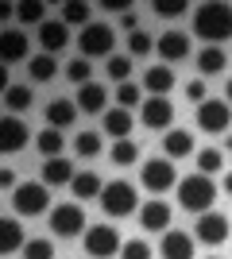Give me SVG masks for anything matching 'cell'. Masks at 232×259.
<instances>
[{
    "instance_id": "obj_21",
    "label": "cell",
    "mask_w": 232,
    "mask_h": 259,
    "mask_svg": "<svg viewBox=\"0 0 232 259\" xmlns=\"http://www.w3.org/2000/svg\"><path fill=\"white\" fill-rule=\"evenodd\" d=\"M27 236H23V225L16 217H0V255H12V251H23Z\"/></svg>"
},
{
    "instance_id": "obj_38",
    "label": "cell",
    "mask_w": 232,
    "mask_h": 259,
    "mask_svg": "<svg viewBox=\"0 0 232 259\" xmlns=\"http://www.w3.org/2000/svg\"><path fill=\"white\" fill-rule=\"evenodd\" d=\"M151 12H155V16H163V20H174V16H186L190 4H186V0H155Z\"/></svg>"
},
{
    "instance_id": "obj_24",
    "label": "cell",
    "mask_w": 232,
    "mask_h": 259,
    "mask_svg": "<svg viewBox=\"0 0 232 259\" xmlns=\"http://www.w3.org/2000/svg\"><path fill=\"white\" fill-rule=\"evenodd\" d=\"M105 105H109V93H105V85L89 81V85L77 89V112H101Z\"/></svg>"
},
{
    "instance_id": "obj_41",
    "label": "cell",
    "mask_w": 232,
    "mask_h": 259,
    "mask_svg": "<svg viewBox=\"0 0 232 259\" xmlns=\"http://www.w3.org/2000/svg\"><path fill=\"white\" fill-rule=\"evenodd\" d=\"M120 259H151V248H147L144 240H128L120 248Z\"/></svg>"
},
{
    "instance_id": "obj_51",
    "label": "cell",
    "mask_w": 232,
    "mask_h": 259,
    "mask_svg": "<svg viewBox=\"0 0 232 259\" xmlns=\"http://www.w3.org/2000/svg\"><path fill=\"white\" fill-rule=\"evenodd\" d=\"M209 259H217V255H209Z\"/></svg>"
},
{
    "instance_id": "obj_15",
    "label": "cell",
    "mask_w": 232,
    "mask_h": 259,
    "mask_svg": "<svg viewBox=\"0 0 232 259\" xmlns=\"http://www.w3.org/2000/svg\"><path fill=\"white\" fill-rule=\"evenodd\" d=\"M159 251H163V259H194V236L182 228H170V232H163Z\"/></svg>"
},
{
    "instance_id": "obj_8",
    "label": "cell",
    "mask_w": 232,
    "mask_h": 259,
    "mask_svg": "<svg viewBox=\"0 0 232 259\" xmlns=\"http://www.w3.org/2000/svg\"><path fill=\"white\" fill-rule=\"evenodd\" d=\"M85 255L89 259H112V255H120V232L112 225H89L85 228Z\"/></svg>"
},
{
    "instance_id": "obj_6",
    "label": "cell",
    "mask_w": 232,
    "mask_h": 259,
    "mask_svg": "<svg viewBox=\"0 0 232 259\" xmlns=\"http://www.w3.org/2000/svg\"><path fill=\"white\" fill-rule=\"evenodd\" d=\"M140 182H144L155 197H163L166 190H178V170H174L170 159L155 155V159H147L144 166H140Z\"/></svg>"
},
{
    "instance_id": "obj_31",
    "label": "cell",
    "mask_w": 232,
    "mask_h": 259,
    "mask_svg": "<svg viewBox=\"0 0 232 259\" xmlns=\"http://www.w3.org/2000/svg\"><path fill=\"white\" fill-rule=\"evenodd\" d=\"M105 74H109L116 85H124V81L132 77V58H128V54H112L109 62H105Z\"/></svg>"
},
{
    "instance_id": "obj_1",
    "label": "cell",
    "mask_w": 232,
    "mask_h": 259,
    "mask_svg": "<svg viewBox=\"0 0 232 259\" xmlns=\"http://www.w3.org/2000/svg\"><path fill=\"white\" fill-rule=\"evenodd\" d=\"M194 35L205 39L209 47L232 39V4H224V0H205V4H198V8H194Z\"/></svg>"
},
{
    "instance_id": "obj_40",
    "label": "cell",
    "mask_w": 232,
    "mask_h": 259,
    "mask_svg": "<svg viewBox=\"0 0 232 259\" xmlns=\"http://www.w3.org/2000/svg\"><path fill=\"white\" fill-rule=\"evenodd\" d=\"M89 74H93V70H89V58H74V62L66 66V77L77 81V85H89Z\"/></svg>"
},
{
    "instance_id": "obj_7",
    "label": "cell",
    "mask_w": 232,
    "mask_h": 259,
    "mask_svg": "<svg viewBox=\"0 0 232 259\" xmlns=\"http://www.w3.org/2000/svg\"><path fill=\"white\" fill-rule=\"evenodd\" d=\"M85 209L77 205V201H62V205H55L51 209V232L55 236H62V240H70V236H85Z\"/></svg>"
},
{
    "instance_id": "obj_16",
    "label": "cell",
    "mask_w": 232,
    "mask_h": 259,
    "mask_svg": "<svg viewBox=\"0 0 232 259\" xmlns=\"http://www.w3.org/2000/svg\"><path fill=\"white\" fill-rule=\"evenodd\" d=\"M101 128H105L109 140H132V112L128 108H105Z\"/></svg>"
},
{
    "instance_id": "obj_43",
    "label": "cell",
    "mask_w": 232,
    "mask_h": 259,
    "mask_svg": "<svg viewBox=\"0 0 232 259\" xmlns=\"http://www.w3.org/2000/svg\"><path fill=\"white\" fill-rule=\"evenodd\" d=\"M101 8L105 12H120V16H128V12H135L128 0H101Z\"/></svg>"
},
{
    "instance_id": "obj_39",
    "label": "cell",
    "mask_w": 232,
    "mask_h": 259,
    "mask_svg": "<svg viewBox=\"0 0 232 259\" xmlns=\"http://www.w3.org/2000/svg\"><path fill=\"white\" fill-rule=\"evenodd\" d=\"M23 259H55V244L51 240H27L23 244Z\"/></svg>"
},
{
    "instance_id": "obj_48",
    "label": "cell",
    "mask_w": 232,
    "mask_h": 259,
    "mask_svg": "<svg viewBox=\"0 0 232 259\" xmlns=\"http://www.w3.org/2000/svg\"><path fill=\"white\" fill-rule=\"evenodd\" d=\"M224 194H232V170L224 174Z\"/></svg>"
},
{
    "instance_id": "obj_32",
    "label": "cell",
    "mask_w": 232,
    "mask_h": 259,
    "mask_svg": "<svg viewBox=\"0 0 232 259\" xmlns=\"http://www.w3.org/2000/svg\"><path fill=\"white\" fill-rule=\"evenodd\" d=\"M4 108H12V112L31 108V85H8V93H4Z\"/></svg>"
},
{
    "instance_id": "obj_44",
    "label": "cell",
    "mask_w": 232,
    "mask_h": 259,
    "mask_svg": "<svg viewBox=\"0 0 232 259\" xmlns=\"http://www.w3.org/2000/svg\"><path fill=\"white\" fill-rule=\"evenodd\" d=\"M16 170H8V166H4V170H0V190H16Z\"/></svg>"
},
{
    "instance_id": "obj_34",
    "label": "cell",
    "mask_w": 232,
    "mask_h": 259,
    "mask_svg": "<svg viewBox=\"0 0 232 259\" xmlns=\"http://www.w3.org/2000/svg\"><path fill=\"white\" fill-rule=\"evenodd\" d=\"M135 159H140L135 140H116V143H112V162H116V166H132Z\"/></svg>"
},
{
    "instance_id": "obj_13",
    "label": "cell",
    "mask_w": 232,
    "mask_h": 259,
    "mask_svg": "<svg viewBox=\"0 0 232 259\" xmlns=\"http://www.w3.org/2000/svg\"><path fill=\"white\" fill-rule=\"evenodd\" d=\"M39 47H43V54H62L70 47V27L62 20H47L43 27H39Z\"/></svg>"
},
{
    "instance_id": "obj_12",
    "label": "cell",
    "mask_w": 232,
    "mask_h": 259,
    "mask_svg": "<svg viewBox=\"0 0 232 259\" xmlns=\"http://www.w3.org/2000/svg\"><path fill=\"white\" fill-rule=\"evenodd\" d=\"M140 120H144V128H155V132H170V124H174V105H170V97H147L144 105H140Z\"/></svg>"
},
{
    "instance_id": "obj_3",
    "label": "cell",
    "mask_w": 232,
    "mask_h": 259,
    "mask_svg": "<svg viewBox=\"0 0 232 259\" xmlns=\"http://www.w3.org/2000/svg\"><path fill=\"white\" fill-rule=\"evenodd\" d=\"M112 47H116V31H112L109 23H89V27H81L77 31V51H81V58H112Z\"/></svg>"
},
{
    "instance_id": "obj_11",
    "label": "cell",
    "mask_w": 232,
    "mask_h": 259,
    "mask_svg": "<svg viewBox=\"0 0 232 259\" xmlns=\"http://www.w3.org/2000/svg\"><path fill=\"white\" fill-rule=\"evenodd\" d=\"M31 143V132L20 116H0V155H20Z\"/></svg>"
},
{
    "instance_id": "obj_26",
    "label": "cell",
    "mask_w": 232,
    "mask_h": 259,
    "mask_svg": "<svg viewBox=\"0 0 232 259\" xmlns=\"http://www.w3.org/2000/svg\"><path fill=\"white\" fill-rule=\"evenodd\" d=\"M35 147H39L43 159H62L66 140H62V132H58V128H43V132H39V140H35Z\"/></svg>"
},
{
    "instance_id": "obj_25",
    "label": "cell",
    "mask_w": 232,
    "mask_h": 259,
    "mask_svg": "<svg viewBox=\"0 0 232 259\" xmlns=\"http://www.w3.org/2000/svg\"><path fill=\"white\" fill-rule=\"evenodd\" d=\"M70 190H74L77 201H93V197H101V190H105V186H101V178H97L93 170H77L74 182H70Z\"/></svg>"
},
{
    "instance_id": "obj_9",
    "label": "cell",
    "mask_w": 232,
    "mask_h": 259,
    "mask_svg": "<svg viewBox=\"0 0 232 259\" xmlns=\"http://www.w3.org/2000/svg\"><path fill=\"white\" fill-rule=\"evenodd\" d=\"M228 232H232L228 217H224V213H217V209L201 213V217H198V225H194V240H198V244H209V248L224 244V240H228Z\"/></svg>"
},
{
    "instance_id": "obj_27",
    "label": "cell",
    "mask_w": 232,
    "mask_h": 259,
    "mask_svg": "<svg viewBox=\"0 0 232 259\" xmlns=\"http://www.w3.org/2000/svg\"><path fill=\"white\" fill-rule=\"evenodd\" d=\"M55 74H58V62L51 58V54H35V58H27V77L31 81H55Z\"/></svg>"
},
{
    "instance_id": "obj_23",
    "label": "cell",
    "mask_w": 232,
    "mask_h": 259,
    "mask_svg": "<svg viewBox=\"0 0 232 259\" xmlns=\"http://www.w3.org/2000/svg\"><path fill=\"white\" fill-rule=\"evenodd\" d=\"M163 151H166V159L174 162V159H186L190 151H194V136H190L186 128H170L163 136Z\"/></svg>"
},
{
    "instance_id": "obj_45",
    "label": "cell",
    "mask_w": 232,
    "mask_h": 259,
    "mask_svg": "<svg viewBox=\"0 0 232 259\" xmlns=\"http://www.w3.org/2000/svg\"><path fill=\"white\" fill-rule=\"evenodd\" d=\"M120 27H124V31H128V35H132V31H140V27H135V12H128V16H120Z\"/></svg>"
},
{
    "instance_id": "obj_37",
    "label": "cell",
    "mask_w": 232,
    "mask_h": 259,
    "mask_svg": "<svg viewBox=\"0 0 232 259\" xmlns=\"http://www.w3.org/2000/svg\"><path fill=\"white\" fill-rule=\"evenodd\" d=\"M74 151L81 155V159H93V155L101 151V136H97V132H77V140H74Z\"/></svg>"
},
{
    "instance_id": "obj_14",
    "label": "cell",
    "mask_w": 232,
    "mask_h": 259,
    "mask_svg": "<svg viewBox=\"0 0 232 259\" xmlns=\"http://www.w3.org/2000/svg\"><path fill=\"white\" fill-rule=\"evenodd\" d=\"M140 225H144V232H170V205L166 201H144Z\"/></svg>"
},
{
    "instance_id": "obj_33",
    "label": "cell",
    "mask_w": 232,
    "mask_h": 259,
    "mask_svg": "<svg viewBox=\"0 0 232 259\" xmlns=\"http://www.w3.org/2000/svg\"><path fill=\"white\" fill-rule=\"evenodd\" d=\"M116 105H120V108H128V112H132V108H140V105H144V89H140V85H132V81L116 85Z\"/></svg>"
},
{
    "instance_id": "obj_4",
    "label": "cell",
    "mask_w": 232,
    "mask_h": 259,
    "mask_svg": "<svg viewBox=\"0 0 232 259\" xmlns=\"http://www.w3.org/2000/svg\"><path fill=\"white\" fill-rule=\"evenodd\" d=\"M12 209L16 217H39L51 209V186L43 182H20L12 190Z\"/></svg>"
},
{
    "instance_id": "obj_22",
    "label": "cell",
    "mask_w": 232,
    "mask_h": 259,
    "mask_svg": "<svg viewBox=\"0 0 232 259\" xmlns=\"http://www.w3.org/2000/svg\"><path fill=\"white\" fill-rule=\"evenodd\" d=\"M144 89L151 93V97H166L170 89H174V70L170 66H147V74H144Z\"/></svg>"
},
{
    "instance_id": "obj_28",
    "label": "cell",
    "mask_w": 232,
    "mask_h": 259,
    "mask_svg": "<svg viewBox=\"0 0 232 259\" xmlns=\"http://www.w3.org/2000/svg\"><path fill=\"white\" fill-rule=\"evenodd\" d=\"M198 70L205 77L224 74V47H201V51H198Z\"/></svg>"
},
{
    "instance_id": "obj_18",
    "label": "cell",
    "mask_w": 232,
    "mask_h": 259,
    "mask_svg": "<svg viewBox=\"0 0 232 259\" xmlns=\"http://www.w3.org/2000/svg\"><path fill=\"white\" fill-rule=\"evenodd\" d=\"M74 166H70V159L62 155V159H43V166H39V178H43V186H70L74 182Z\"/></svg>"
},
{
    "instance_id": "obj_50",
    "label": "cell",
    "mask_w": 232,
    "mask_h": 259,
    "mask_svg": "<svg viewBox=\"0 0 232 259\" xmlns=\"http://www.w3.org/2000/svg\"><path fill=\"white\" fill-rule=\"evenodd\" d=\"M224 147H228V151H232V136H224Z\"/></svg>"
},
{
    "instance_id": "obj_20",
    "label": "cell",
    "mask_w": 232,
    "mask_h": 259,
    "mask_svg": "<svg viewBox=\"0 0 232 259\" xmlns=\"http://www.w3.org/2000/svg\"><path fill=\"white\" fill-rule=\"evenodd\" d=\"M155 51L163 54V62H182L190 54V35L186 31H166L159 43H155Z\"/></svg>"
},
{
    "instance_id": "obj_35",
    "label": "cell",
    "mask_w": 232,
    "mask_h": 259,
    "mask_svg": "<svg viewBox=\"0 0 232 259\" xmlns=\"http://www.w3.org/2000/svg\"><path fill=\"white\" fill-rule=\"evenodd\" d=\"M155 51V39L147 31H132L128 35V58H147Z\"/></svg>"
},
{
    "instance_id": "obj_17",
    "label": "cell",
    "mask_w": 232,
    "mask_h": 259,
    "mask_svg": "<svg viewBox=\"0 0 232 259\" xmlns=\"http://www.w3.org/2000/svg\"><path fill=\"white\" fill-rule=\"evenodd\" d=\"M74 120H77V101H70V97H55L51 105H47V128L66 132Z\"/></svg>"
},
{
    "instance_id": "obj_5",
    "label": "cell",
    "mask_w": 232,
    "mask_h": 259,
    "mask_svg": "<svg viewBox=\"0 0 232 259\" xmlns=\"http://www.w3.org/2000/svg\"><path fill=\"white\" fill-rule=\"evenodd\" d=\"M135 205H140V194H135L132 182H124V178L105 182V190H101V209L109 217H132Z\"/></svg>"
},
{
    "instance_id": "obj_2",
    "label": "cell",
    "mask_w": 232,
    "mask_h": 259,
    "mask_svg": "<svg viewBox=\"0 0 232 259\" xmlns=\"http://www.w3.org/2000/svg\"><path fill=\"white\" fill-rule=\"evenodd\" d=\"M178 205L186 209V213H209L213 201H217V186H213V178H205V174H190V178H182L178 182Z\"/></svg>"
},
{
    "instance_id": "obj_30",
    "label": "cell",
    "mask_w": 232,
    "mask_h": 259,
    "mask_svg": "<svg viewBox=\"0 0 232 259\" xmlns=\"http://www.w3.org/2000/svg\"><path fill=\"white\" fill-rule=\"evenodd\" d=\"M43 16H47V4H43V0H20V4H16V20L27 23V27H31V23L43 27V23H47Z\"/></svg>"
},
{
    "instance_id": "obj_46",
    "label": "cell",
    "mask_w": 232,
    "mask_h": 259,
    "mask_svg": "<svg viewBox=\"0 0 232 259\" xmlns=\"http://www.w3.org/2000/svg\"><path fill=\"white\" fill-rule=\"evenodd\" d=\"M12 16H16V4H4V0H0V23H8Z\"/></svg>"
},
{
    "instance_id": "obj_19",
    "label": "cell",
    "mask_w": 232,
    "mask_h": 259,
    "mask_svg": "<svg viewBox=\"0 0 232 259\" xmlns=\"http://www.w3.org/2000/svg\"><path fill=\"white\" fill-rule=\"evenodd\" d=\"M27 35L23 31H0V62L8 66V62H23V58H31L27 54Z\"/></svg>"
},
{
    "instance_id": "obj_42",
    "label": "cell",
    "mask_w": 232,
    "mask_h": 259,
    "mask_svg": "<svg viewBox=\"0 0 232 259\" xmlns=\"http://www.w3.org/2000/svg\"><path fill=\"white\" fill-rule=\"evenodd\" d=\"M186 97H190V105H205V101H209V97H205V81H190Z\"/></svg>"
},
{
    "instance_id": "obj_47",
    "label": "cell",
    "mask_w": 232,
    "mask_h": 259,
    "mask_svg": "<svg viewBox=\"0 0 232 259\" xmlns=\"http://www.w3.org/2000/svg\"><path fill=\"white\" fill-rule=\"evenodd\" d=\"M8 93V70H4V62H0V97Z\"/></svg>"
},
{
    "instance_id": "obj_29",
    "label": "cell",
    "mask_w": 232,
    "mask_h": 259,
    "mask_svg": "<svg viewBox=\"0 0 232 259\" xmlns=\"http://www.w3.org/2000/svg\"><path fill=\"white\" fill-rule=\"evenodd\" d=\"M89 16H93V8H89V4H81V0H66V4H62V23H66V27H89Z\"/></svg>"
},
{
    "instance_id": "obj_49",
    "label": "cell",
    "mask_w": 232,
    "mask_h": 259,
    "mask_svg": "<svg viewBox=\"0 0 232 259\" xmlns=\"http://www.w3.org/2000/svg\"><path fill=\"white\" fill-rule=\"evenodd\" d=\"M224 97H228V105H232V77H228V85H224Z\"/></svg>"
},
{
    "instance_id": "obj_36",
    "label": "cell",
    "mask_w": 232,
    "mask_h": 259,
    "mask_svg": "<svg viewBox=\"0 0 232 259\" xmlns=\"http://www.w3.org/2000/svg\"><path fill=\"white\" fill-rule=\"evenodd\" d=\"M217 170H224V155H221V151H213V147H205V151L198 155V174L213 178Z\"/></svg>"
},
{
    "instance_id": "obj_10",
    "label": "cell",
    "mask_w": 232,
    "mask_h": 259,
    "mask_svg": "<svg viewBox=\"0 0 232 259\" xmlns=\"http://www.w3.org/2000/svg\"><path fill=\"white\" fill-rule=\"evenodd\" d=\"M232 124V108L224 105V101L209 97L205 105H198V128L209 132V136H221V132H228Z\"/></svg>"
}]
</instances>
